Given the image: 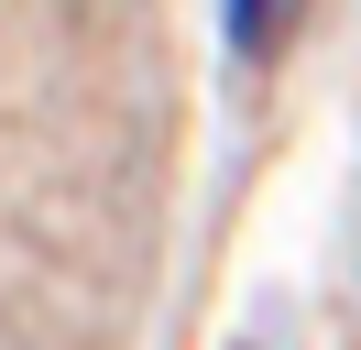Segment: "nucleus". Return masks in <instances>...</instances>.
I'll list each match as a JSON object with an SVG mask.
<instances>
[{
	"mask_svg": "<svg viewBox=\"0 0 361 350\" xmlns=\"http://www.w3.org/2000/svg\"><path fill=\"white\" fill-rule=\"evenodd\" d=\"M295 11H307V0H230V44H241V55H274V44L295 33Z\"/></svg>",
	"mask_w": 361,
	"mask_h": 350,
	"instance_id": "1",
	"label": "nucleus"
}]
</instances>
